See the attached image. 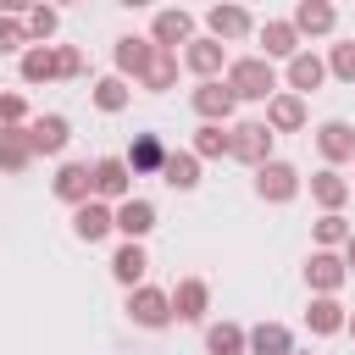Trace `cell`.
Here are the masks:
<instances>
[{"label": "cell", "instance_id": "obj_1", "mask_svg": "<svg viewBox=\"0 0 355 355\" xmlns=\"http://www.w3.org/2000/svg\"><path fill=\"white\" fill-rule=\"evenodd\" d=\"M222 83L233 89V100H272V94H277V72H272V61H261V55L227 61V78H222Z\"/></svg>", "mask_w": 355, "mask_h": 355}, {"label": "cell", "instance_id": "obj_2", "mask_svg": "<svg viewBox=\"0 0 355 355\" xmlns=\"http://www.w3.org/2000/svg\"><path fill=\"white\" fill-rule=\"evenodd\" d=\"M272 128L266 122H239V128H227V155L233 161H244V166H266L272 161Z\"/></svg>", "mask_w": 355, "mask_h": 355}, {"label": "cell", "instance_id": "obj_3", "mask_svg": "<svg viewBox=\"0 0 355 355\" xmlns=\"http://www.w3.org/2000/svg\"><path fill=\"white\" fill-rule=\"evenodd\" d=\"M89 183H94V200H100V205H122V200L133 194V172H128L122 155H100V161L89 166Z\"/></svg>", "mask_w": 355, "mask_h": 355}, {"label": "cell", "instance_id": "obj_4", "mask_svg": "<svg viewBox=\"0 0 355 355\" xmlns=\"http://www.w3.org/2000/svg\"><path fill=\"white\" fill-rule=\"evenodd\" d=\"M128 316H133V327H150V333H155V327L172 322V294L139 283V288H128Z\"/></svg>", "mask_w": 355, "mask_h": 355}, {"label": "cell", "instance_id": "obj_5", "mask_svg": "<svg viewBox=\"0 0 355 355\" xmlns=\"http://www.w3.org/2000/svg\"><path fill=\"white\" fill-rule=\"evenodd\" d=\"M255 194L266 200V205H288L294 194H300V172L288 166V161H266V166H255Z\"/></svg>", "mask_w": 355, "mask_h": 355}, {"label": "cell", "instance_id": "obj_6", "mask_svg": "<svg viewBox=\"0 0 355 355\" xmlns=\"http://www.w3.org/2000/svg\"><path fill=\"white\" fill-rule=\"evenodd\" d=\"M189 39H194V17H189L183 6L155 11V22H150V44H155V50H172V55H178V44H189Z\"/></svg>", "mask_w": 355, "mask_h": 355}, {"label": "cell", "instance_id": "obj_7", "mask_svg": "<svg viewBox=\"0 0 355 355\" xmlns=\"http://www.w3.org/2000/svg\"><path fill=\"white\" fill-rule=\"evenodd\" d=\"M189 105H194V116H200V122H216V128H222V122L233 116V105H239V100H233V89H227L222 78H211V83H194Z\"/></svg>", "mask_w": 355, "mask_h": 355}, {"label": "cell", "instance_id": "obj_8", "mask_svg": "<svg viewBox=\"0 0 355 355\" xmlns=\"http://www.w3.org/2000/svg\"><path fill=\"white\" fill-rule=\"evenodd\" d=\"M67 139H72V122H67L61 111H44V116L28 122V144H33V155H61Z\"/></svg>", "mask_w": 355, "mask_h": 355}, {"label": "cell", "instance_id": "obj_9", "mask_svg": "<svg viewBox=\"0 0 355 355\" xmlns=\"http://www.w3.org/2000/svg\"><path fill=\"white\" fill-rule=\"evenodd\" d=\"M111 227H116L128 244H139V239L155 227V205H150V200H139V194H128L122 205H111Z\"/></svg>", "mask_w": 355, "mask_h": 355}, {"label": "cell", "instance_id": "obj_10", "mask_svg": "<svg viewBox=\"0 0 355 355\" xmlns=\"http://www.w3.org/2000/svg\"><path fill=\"white\" fill-rule=\"evenodd\" d=\"M183 67L200 78V83H211V78H222V67H227V50L205 33V39H189L183 44Z\"/></svg>", "mask_w": 355, "mask_h": 355}, {"label": "cell", "instance_id": "obj_11", "mask_svg": "<svg viewBox=\"0 0 355 355\" xmlns=\"http://www.w3.org/2000/svg\"><path fill=\"white\" fill-rule=\"evenodd\" d=\"M50 189H55V200H67L72 211H78L83 200H94V183H89V161H61V166H55V178H50Z\"/></svg>", "mask_w": 355, "mask_h": 355}, {"label": "cell", "instance_id": "obj_12", "mask_svg": "<svg viewBox=\"0 0 355 355\" xmlns=\"http://www.w3.org/2000/svg\"><path fill=\"white\" fill-rule=\"evenodd\" d=\"M344 255H333V250H311V261H305V283H311V294H338L344 288Z\"/></svg>", "mask_w": 355, "mask_h": 355}, {"label": "cell", "instance_id": "obj_13", "mask_svg": "<svg viewBox=\"0 0 355 355\" xmlns=\"http://www.w3.org/2000/svg\"><path fill=\"white\" fill-rule=\"evenodd\" d=\"M211 311V283L205 277H183L172 288V322H200Z\"/></svg>", "mask_w": 355, "mask_h": 355}, {"label": "cell", "instance_id": "obj_14", "mask_svg": "<svg viewBox=\"0 0 355 355\" xmlns=\"http://www.w3.org/2000/svg\"><path fill=\"white\" fill-rule=\"evenodd\" d=\"M294 55H300V33H294V22H283V17L261 22V61H294Z\"/></svg>", "mask_w": 355, "mask_h": 355}, {"label": "cell", "instance_id": "obj_15", "mask_svg": "<svg viewBox=\"0 0 355 355\" xmlns=\"http://www.w3.org/2000/svg\"><path fill=\"white\" fill-rule=\"evenodd\" d=\"M322 83H327V61H322L316 50H300V55L288 61V94L305 100V94H316Z\"/></svg>", "mask_w": 355, "mask_h": 355}, {"label": "cell", "instance_id": "obj_16", "mask_svg": "<svg viewBox=\"0 0 355 355\" xmlns=\"http://www.w3.org/2000/svg\"><path fill=\"white\" fill-rule=\"evenodd\" d=\"M316 150H322V161H327V166L355 161V128H349V122H338V116H333V122H322V128H316Z\"/></svg>", "mask_w": 355, "mask_h": 355}, {"label": "cell", "instance_id": "obj_17", "mask_svg": "<svg viewBox=\"0 0 355 355\" xmlns=\"http://www.w3.org/2000/svg\"><path fill=\"white\" fill-rule=\"evenodd\" d=\"M244 355H294V333L283 322H255L244 333Z\"/></svg>", "mask_w": 355, "mask_h": 355}, {"label": "cell", "instance_id": "obj_18", "mask_svg": "<svg viewBox=\"0 0 355 355\" xmlns=\"http://www.w3.org/2000/svg\"><path fill=\"white\" fill-rule=\"evenodd\" d=\"M122 161H128V172H133V178L161 172V166H166V144H161V133H139V139L128 144V155H122Z\"/></svg>", "mask_w": 355, "mask_h": 355}, {"label": "cell", "instance_id": "obj_19", "mask_svg": "<svg viewBox=\"0 0 355 355\" xmlns=\"http://www.w3.org/2000/svg\"><path fill=\"white\" fill-rule=\"evenodd\" d=\"M205 28H211V39L222 44V39H244V33L255 28V17H250L244 6H211V11H205Z\"/></svg>", "mask_w": 355, "mask_h": 355}, {"label": "cell", "instance_id": "obj_20", "mask_svg": "<svg viewBox=\"0 0 355 355\" xmlns=\"http://www.w3.org/2000/svg\"><path fill=\"white\" fill-rule=\"evenodd\" d=\"M344 322H349V311H344L333 294H316V300L305 305V327H311L316 338H327V333H344Z\"/></svg>", "mask_w": 355, "mask_h": 355}, {"label": "cell", "instance_id": "obj_21", "mask_svg": "<svg viewBox=\"0 0 355 355\" xmlns=\"http://www.w3.org/2000/svg\"><path fill=\"white\" fill-rule=\"evenodd\" d=\"M288 22H294V33H300V39H305V33H333V28H338V11H333L327 0H300Z\"/></svg>", "mask_w": 355, "mask_h": 355}, {"label": "cell", "instance_id": "obj_22", "mask_svg": "<svg viewBox=\"0 0 355 355\" xmlns=\"http://www.w3.org/2000/svg\"><path fill=\"white\" fill-rule=\"evenodd\" d=\"M111 55H116V78L128 83V78H144V67H150L155 44H150V39H133V33H128V39H116V50H111Z\"/></svg>", "mask_w": 355, "mask_h": 355}, {"label": "cell", "instance_id": "obj_23", "mask_svg": "<svg viewBox=\"0 0 355 355\" xmlns=\"http://www.w3.org/2000/svg\"><path fill=\"white\" fill-rule=\"evenodd\" d=\"M266 128L272 133H300L305 128V100L300 94H272L266 100Z\"/></svg>", "mask_w": 355, "mask_h": 355}, {"label": "cell", "instance_id": "obj_24", "mask_svg": "<svg viewBox=\"0 0 355 355\" xmlns=\"http://www.w3.org/2000/svg\"><path fill=\"white\" fill-rule=\"evenodd\" d=\"M72 233H78L83 244H100V239L111 233V205H100V200H83V205L72 211Z\"/></svg>", "mask_w": 355, "mask_h": 355}, {"label": "cell", "instance_id": "obj_25", "mask_svg": "<svg viewBox=\"0 0 355 355\" xmlns=\"http://www.w3.org/2000/svg\"><path fill=\"white\" fill-rule=\"evenodd\" d=\"M144 272H150V255H144V244H128V239H122V250L111 255V277H116L122 288H139V283H144Z\"/></svg>", "mask_w": 355, "mask_h": 355}, {"label": "cell", "instance_id": "obj_26", "mask_svg": "<svg viewBox=\"0 0 355 355\" xmlns=\"http://www.w3.org/2000/svg\"><path fill=\"white\" fill-rule=\"evenodd\" d=\"M28 161H33V144H28V122H22V128L0 122V172H22Z\"/></svg>", "mask_w": 355, "mask_h": 355}, {"label": "cell", "instance_id": "obj_27", "mask_svg": "<svg viewBox=\"0 0 355 355\" xmlns=\"http://www.w3.org/2000/svg\"><path fill=\"white\" fill-rule=\"evenodd\" d=\"M311 200L322 205V216H333V211H338V205L349 200V178H338L333 166H322V172L311 178Z\"/></svg>", "mask_w": 355, "mask_h": 355}, {"label": "cell", "instance_id": "obj_28", "mask_svg": "<svg viewBox=\"0 0 355 355\" xmlns=\"http://www.w3.org/2000/svg\"><path fill=\"white\" fill-rule=\"evenodd\" d=\"M161 183H166V189H183V194H189V189L200 183V161H194L189 150H166V166H161Z\"/></svg>", "mask_w": 355, "mask_h": 355}, {"label": "cell", "instance_id": "obj_29", "mask_svg": "<svg viewBox=\"0 0 355 355\" xmlns=\"http://www.w3.org/2000/svg\"><path fill=\"white\" fill-rule=\"evenodd\" d=\"M55 78V44H28L22 50V83H50Z\"/></svg>", "mask_w": 355, "mask_h": 355}, {"label": "cell", "instance_id": "obj_30", "mask_svg": "<svg viewBox=\"0 0 355 355\" xmlns=\"http://www.w3.org/2000/svg\"><path fill=\"white\" fill-rule=\"evenodd\" d=\"M205 355H244V327L239 322H211L205 327Z\"/></svg>", "mask_w": 355, "mask_h": 355}, {"label": "cell", "instance_id": "obj_31", "mask_svg": "<svg viewBox=\"0 0 355 355\" xmlns=\"http://www.w3.org/2000/svg\"><path fill=\"white\" fill-rule=\"evenodd\" d=\"M194 161H222L227 155V128H216V122H200L194 128V150H189Z\"/></svg>", "mask_w": 355, "mask_h": 355}, {"label": "cell", "instance_id": "obj_32", "mask_svg": "<svg viewBox=\"0 0 355 355\" xmlns=\"http://www.w3.org/2000/svg\"><path fill=\"white\" fill-rule=\"evenodd\" d=\"M139 83H144V89H155V94H161V89H172V83H178V55H172V50H155Z\"/></svg>", "mask_w": 355, "mask_h": 355}, {"label": "cell", "instance_id": "obj_33", "mask_svg": "<svg viewBox=\"0 0 355 355\" xmlns=\"http://www.w3.org/2000/svg\"><path fill=\"white\" fill-rule=\"evenodd\" d=\"M89 94H94V105H100V111H105V116H116V111H122V105H128V100H133V89H128V83H122V78H116V72H111V78H100V83H94V89H89Z\"/></svg>", "mask_w": 355, "mask_h": 355}, {"label": "cell", "instance_id": "obj_34", "mask_svg": "<svg viewBox=\"0 0 355 355\" xmlns=\"http://www.w3.org/2000/svg\"><path fill=\"white\" fill-rule=\"evenodd\" d=\"M349 233H355V227H349L338 211H333V216H316V250H338Z\"/></svg>", "mask_w": 355, "mask_h": 355}, {"label": "cell", "instance_id": "obj_35", "mask_svg": "<svg viewBox=\"0 0 355 355\" xmlns=\"http://www.w3.org/2000/svg\"><path fill=\"white\" fill-rule=\"evenodd\" d=\"M55 28H61V11H55V6H33V11H28V39H39V44H44Z\"/></svg>", "mask_w": 355, "mask_h": 355}, {"label": "cell", "instance_id": "obj_36", "mask_svg": "<svg viewBox=\"0 0 355 355\" xmlns=\"http://www.w3.org/2000/svg\"><path fill=\"white\" fill-rule=\"evenodd\" d=\"M11 50H28V22L0 17V55H11Z\"/></svg>", "mask_w": 355, "mask_h": 355}, {"label": "cell", "instance_id": "obj_37", "mask_svg": "<svg viewBox=\"0 0 355 355\" xmlns=\"http://www.w3.org/2000/svg\"><path fill=\"white\" fill-rule=\"evenodd\" d=\"M327 72L344 78V83H355V44H333L327 50Z\"/></svg>", "mask_w": 355, "mask_h": 355}, {"label": "cell", "instance_id": "obj_38", "mask_svg": "<svg viewBox=\"0 0 355 355\" xmlns=\"http://www.w3.org/2000/svg\"><path fill=\"white\" fill-rule=\"evenodd\" d=\"M83 72V50L78 44H55V78H78Z\"/></svg>", "mask_w": 355, "mask_h": 355}, {"label": "cell", "instance_id": "obj_39", "mask_svg": "<svg viewBox=\"0 0 355 355\" xmlns=\"http://www.w3.org/2000/svg\"><path fill=\"white\" fill-rule=\"evenodd\" d=\"M22 116H28V100H22V94H0V122L22 128Z\"/></svg>", "mask_w": 355, "mask_h": 355}, {"label": "cell", "instance_id": "obj_40", "mask_svg": "<svg viewBox=\"0 0 355 355\" xmlns=\"http://www.w3.org/2000/svg\"><path fill=\"white\" fill-rule=\"evenodd\" d=\"M344 272H355V233L344 239Z\"/></svg>", "mask_w": 355, "mask_h": 355}, {"label": "cell", "instance_id": "obj_41", "mask_svg": "<svg viewBox=\"0 0 355 355\" xmlns=\"http://www.w3.org/2000/svg\"><path fill=\"white\" fill-rule=\"evenodd\" d=\"M344 333H349V338H355V311H349V322H344Z\"/></svg>", "mask_w": 355, "mask_h": 355}, {"label": "cell", "instance_id": "obj_42", "mask_svg": "<svg viewBox=\"0 0 355 355\" xmlns=\"http://www.w3.org/2000/svg\"><path fill=\"white\" fill-rule=\"evenodd\" d=\"M294 355H311V349H294Z\"/></svg>", "mask_w": 355, "mask_h": 355}]
</instances>
